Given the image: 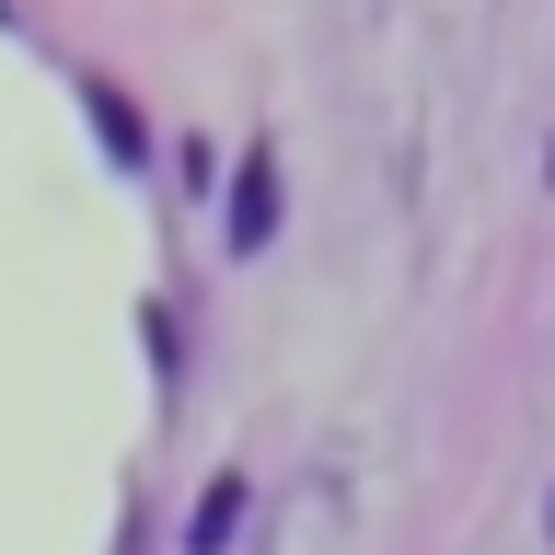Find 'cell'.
Here are the masks:
<instances>
[{
	"label": "cell",
	"instance_id": "2",
	"mask_svg": "<svg viewBox=\"0 0 555 555\" xmlns=\"http://www.w3.org/2000/svg\"><path fill=\"white\" fill-rule=\"evenodd\" d=\"M267 163H243V185H232V243H267Z\"/></svg>",
	"mask_w": 555,
	"mask_h": 555
},
{
	"label": "cell",
	"instance_id": "1",
	"mask_svg": "<svg viewBox=\"0 0 555 555\" xmlns=\"http://www.w3.org/2000/svg\"><path fill=\"white\" fill-rule=\"evenodd\" d=\"M232 520H243V475H220V486H208V509H197V532H185V544H197V555H220V544H232Z\"/></svg>",
	"mask_w": 555,
	"mask_h": 555
}]
</instances>
